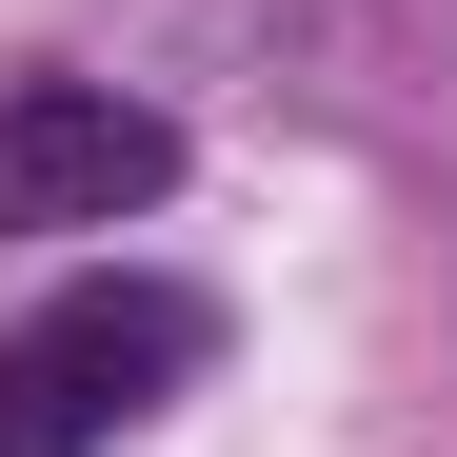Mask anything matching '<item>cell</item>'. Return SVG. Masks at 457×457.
Here are the masks:
<instances>
[{
  "label": "cell",
  "mask_w": 457,
  "mask_h": 457,
  "mask_svg": "<svg viewBox=\"0 0 457 457\" xmlns=\"http://www.w3.org/2000/svg\"><path fill=\"white\" fill-rule=\"evenodd\" d=\"M179 199V120L120 80H0V239H120Z\"/></svg>",
  "instance_id": "cell-2"
},
{
  "label": "cell",
  "mask_w": 457,
  "mask_h": 457,
  "mask_svg": "<svg viewBox=\"0 0 457 457\" xmlns=\"http://www.w3.org/2000/svg\"><path fill=\"white\" fill-rule=\"evenodd\" d=\"M219 319L179 278H80V298H40L21 338H0V457H100L160 378H199Z\"/></svg>",
  "instance_id": "cell-1"
}]
</instances>
